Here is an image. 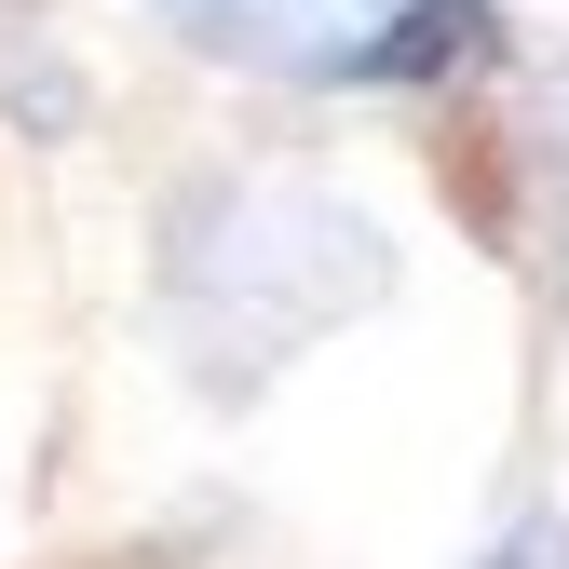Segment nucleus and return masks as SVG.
I'll use <instances>...</instances> for the list:
<instances>
[{
	"instance_id": "f257e3e1",
	"label": "nucleus",
	"mask_w": 569,
	"mask_h": 569,
	"mask_svg": "<svg viewBox=\"0 0 569 569\" xmlns=\"http://www.w3.org/2000/svg\"><path fill=\"white\" fill-rule=\"evenodd\" d=\"M163 284H177V312L203 339H231L244 367H258V352H299L312 326L367 312L380 284H393V258L326 190H203L190 218L163 231Z\"/></svg>"
},
{
	"instance_id": "f03ea898",
	"label": "nucleus",
	"mask_w": 569,
	"mask_h": 569,
	"mask_svg": "<svg viewBox=\"0 0 569 569\" xmlns=\"http://www.w3.org/2000/svg\"><path fill=\"white\" fill-rule=\"evenodd\" d=\"M231 68H299V82H380L461 41V0H150Z\"/></svg>"
}]
</instances>
